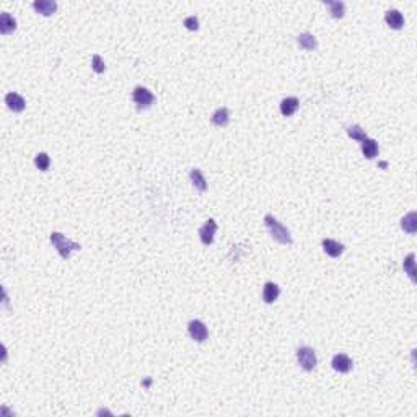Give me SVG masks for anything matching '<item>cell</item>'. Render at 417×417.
<instances>
[{"label":"cell","mask_w":417,"mask_h":417,"mask_svg":"<svg viewBox=\"0 0 417 417\" xmlns=\"http://www.w3.org/2000/svg\"><path fill=\"white\" fill-rule=\"evenodd\" d=\"M230 122V114L227 108H218L215 113L212 114V124H215L218 127H225Z\"/></svg>","instance_id":"ffe728a7"},{"label":"cell","mask_w":417,"mask_h":417,"mask_svg":"<svg viewBox=\"0 0 417 417\" xmlns=\"http://www.w3.org/2000/svg\"><path fill=\"white\" fill-rule=\"evenodd\" d=\"M189 179H191L192 186H194L197 191L204 192L207 189V181H206L204 174H202V171L199 168H192L189 171Z\"/></svg>","instance_id":"2e32d148"},{"label":"cell","mask_w":417,"mask_h":417,"mask_svg":"<svg viewBox=\"0 0 417 417\" xmlns=\"http://www.w3.org/2000/svg\"><path fill=\"white\" fill-rule=\"evenodd\" d=\"M280 295V287L274 282H266L263 288V300L266 303H274Z\"/></svg>","instance_id":"7c38bea8"},{"label":"cell","mask_w":417,"mask_h":417,"mask_svg":"<svg viewBox=\"0 0 417 417\" xmlns=\"http://www.w3.org/2000/svg\"><path fill=\"white\" fill-rule=\"evenodd\" d=\"M323 249L324 253L331 256V258H339V256L344 253V244L336 242V240H331V238H324L323 240Z\"/></svg>","instance_id":"9c48e42d"},{"label":"cell","mask_w":417,"mask_h":417,"mask_svg":"<svg viewBox=\"0 0 417 417\" xmlns=\"http://www.w3.org/2000/svg\"><path fill=\"white\" fill-rule=\"evenodd\" d=\"M132 100L139 109H147L155 103V95L145 87H136L132 92Z\"/></svg>","instance_id":"277c9868"},{"label":"cell","mask_w":417,"mask_h":417,"mask_svg":"<svg viewBox=\"0 0 417 417\" xmlns=\"http://www.w3.org/2000/svg\"><path fill=\"white\" fill-rule=\"evenodd\" d=\"M298 106H300V101H298V98H295V96H287V98H284V100L280 101V113L284 114L285 117H288V116H292V114L297 113Z\"/></svg>","instance_id":"30bf717a"},{"label":"cell","mask_w":417,"mask_h":417,"mask_svg":"<svg viewBox=\"0 0 417 417\" xmlns=\"http://www.w3.org/2000/svg\"><path fill=\"white\" fill-rule=\"evenodd\" d=\"M184 26L191 31H196L199 28V20H197V17H194V15H191V17L184 20Z\"/></svg>","instance_id":"d4e9b609"},{"label":"cell","mask_w":417,"mask_h":417,"mask_svg":"<svg viewBox=\"0 0 417 417\" xmlns=\"http://www.w3.org/2000/svg\"><path fill=\"white\" fill-rule=\"evenodd\" d=\"M401 228L408 233H416L417 232V213L409 212L401 218Z\"/></svg>","instance_id":"ac0fdd59"},{"label":"cell","mask_w":417,"mask_h":417,"mask_svg":"<svg viewBox=\"0 0 417 417\" xmlns=\"http://www.w3.org/2000/svg\"><path fill=\"white\" fill-rule=\"evenodd\" d=\"M17 30V20H15L8 12H3L0 15V33L10 35Z\"/></svg>","instance_id":"4fadbf2b"},{"label":"cell","mask_w":417,"mask_h":417,"mask_svg":"<svg viewBox=\"0 0 417 417\" xmlns=\"http://www.w3.org/2000/svg\"><path fill=\"white\" fill-rule=\"evenodd\" d=\"M188 331H189V336L196 342H204L208 338V331H207V326L199 321V319H192L188 324Z\"/></svg>","instance_id":"8992f818"},{"label":"cell","mask_w":417,"mask_h":417,"mask_svg":"<svg viewBox=\"0 0 417 417\" xmlns=\"http://www.w3.org/2000/svg\"><path fill=\"white\" fill-rule=\"evenodd\" d=\"M297 41H298V46H300L302 49H305V51H314L318 47L316 38H314L312 33H307V31L298 36Z\"/></svg>","instance_id":"e0dca14e"},{"label":"cell","mask_w":417,"mask_h":417,"mask_svg":"<svg viewBox=\"0 0 417 417\" xmlns=\"http://www.w3.org/2000/svg\"><path fill=\"white\" fill-rule=\"evenodd\" d=\"M347 134H349V137H352L354 140H359V142L365 140V139H367V132L363 131L362 126H359V124H354V126L347 127Z\"/></svg>","instance_id":"7402d4cb"},{"label":"cell","mask_w":417,"mask_h":417,"mask_svg":"<svg viewBox=\"0 0 417 417\" xmlns=\"http://www.w3.org/2000/svg\"><path fill=\"white\" fill-rule=\"evenodd\" d=\"M5 103H7L8 109H12L13 113H21V111L25 109V106H26L23 96L18 95V93H15V92L7 93V96H5Z\"/></svg>","instance_id":"ba28073f"},{"label":"cell","mask_w":417,"mask_h":417,"mask_svg":"<svg viewBox=\"0 0 417 417\" xmlns=\"http://www.w3.org/2000/svg\"><path fill=\"white\" fill-rule=\"evenodd\" d=\"M35 165H36V167H38L41 171H47V170H49V167H51V158H49V155L44 153V152L38 153V155L35 157Z\"/></svg>","instance_id":"603a6c76"},{"label":"cell","mask_w":417,"mask_h":417,"mask_svg":"<svg viewBox=\"0 0 417 417\" xmlns=\"http://www.w3.org/2000/svg\"><path fill=\"white\" fill-rule=\"evenodd\" d=\"M384 20H386V23L391 26L393 30L403 28V25H404V17H403V13H401L399 10H396V8L388 10L386 15H384Z\"/></svg>","instance_id":"5bb4252c"},{"label":"cell","mask_w":417,"mask_h":417,"mask_svg":"<svg viewBox=\"0 0 417 417\" xmlns=\"http://www.w3.org/2000/svg\"><path fill=\"white\" fill-rule=\"evenodd\" d=\"M324 5L329 7V13L333 15L334 18H342L346 13V5L344 2H338V0H324Z\"/></svg>","instance_id":"44dd1931"},{"label":"cell","mask_w":417,"mask_h":417,"mask_svg":"<svg viewBox=\"0 0 417 417\" xmlns=\"http://www.w3.org/2000/svg\"><path fill=\"white\" fill-rule=\"evenodd\" d=\"M92 69L96 73H103L106 70V66H104V62H103V59H101L98 54H95L92 57Z\"/></svg>","instance_id":"cb8c5ba5"},{"label":"cell","mask_w":417,"mask_h":417,"mask_svg":"<svg viewBox=\"0 0 417 417\" xmlns=\"http://www.w3.org/2000/svg\"><path fill=\"white\" fill-rule=\"evenodd\" d=\"M33 8L44 17H49L57 10V3L54 0H36V2H33Z\"/></svg>","instance_id":"8fae6325"},{"label":"cell","mask_w":417,"mask_h":417,"mask_svg":"<svg viewBox=\"0 0 417 417\" xmlns=\"http://www.w3.org/2000/svg\"><path fill=\"white\" fill-rule=\"evenodd\" d=\"M331 365H333V368L336 372H339V373H347V372H350L352 370V367H354V362H352V359L349 355H346V354H336L333 357V362H331Z\"/></svg>","instance_id":"52a82bcc"},{"label":"cell","mask_w":417,"mask_h":417,"mask_svg":"<svg viewBox=\"0 0 417 417\" xmlns=\"http://www.w3.org/2000/svg\"><path fill=\"white\" fill-rule=\"evenodd\" d=\"M49 240H51V244L57 249V253L61 254L62 259H69L73 251L82 249V246H80L78 243L72 242L70 238H67L66 235H62L59 232H52L49 235Z\"/></svg>","instance_id":"7a4b0ae2"},{"label":"cell","mask_w":417,"mask_h":417,"mask_svg":"<svg viewBox=\"0 0 417 417\" xmlns=\"http://www.w3.org/2000/svg\"><path fill=\"white\" fill-rule=\"evenodd\" d=\"M264 223L267 230H269L271 237L276 240L277 243L280 244H292L293 240H292V235H290V230H288L285 225H282V223L277 220L274 215H271V213H267L264 217Z\"/></svg>","instance_id":"6da1fadb"},{"label":"cell","mask_w":417,"mask_h":417,"mask_svg":"<svg viewBox=\"0 0 417 417\" xmlns=\"http://www.w3.org/2000/svg\"><path fill=\"white\" fill-rule=\"evenodd\" d=\"M362 153H363V157L368 158V160H373L378 155V142L375 140V139H370V137H367L365 140H362Z\"/></svg>","instance_id":"9a60e30c"},{"label":"cell","mask_w":417,"mask_h":417,"mask_svg":"<svg viewBox=\"0 0 417 417\" xmlns=\"http://www.w3.org/2000/svg\"><path fill=\"white\" fill-rule=\"evenodd\" d=\"M215 232H217V222L213 220V218H208V220L199 228V238L202 244H206V246H210L213 243V237H215Z\"/></svg>","instance_id":"5b68a950"},{"label":"cell","mask_w":417,"mask_h":417,"mask_svg":"<svg viewBox=\"0 0 417 417\" xmlns=\"http://www.w3.org/2000/svg\"><path fill=\"white\" fill-rule=\"evenodd\" d=\"M297 360L300 363V367L307 372H313L318 365V359H316V352H314L312 347L303 346L297 349Z\"/></svg>","instance_id":"3957f363"},{"label":"cell","mask_w":417,"mask_h":417,"mask_svg":"<svg viewBox=\"0 0 417 417\" xmlns=\"http://www.w3.org/2000/svg\"><path fill=\"white\" fill-rule=\"evenodd\" d=\"M416 254L414 253H409L408 256L404 258L403 261V267H404V272L409 276V279L416 282V274H417V271H416Z\"/></svg>","instance_id":"d6986e66"}]
</instances>
